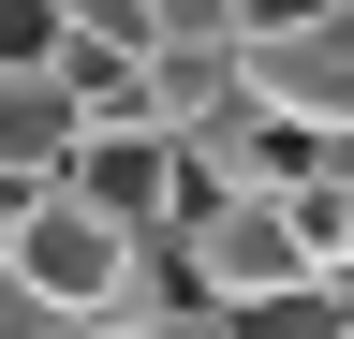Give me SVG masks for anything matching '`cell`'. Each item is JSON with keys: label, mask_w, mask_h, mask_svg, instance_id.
I'll list each match as a JSON object with an SVG mask.
<instances>
[{"label": "cell", "mask_w": 354, "mask_h": 339, "mask_svg": "<svg viewBox=\"0 0 354 339\" xmlns=\"http://www.w3.org/2000/svg\"><path fill=\"white\" fill-rule=\"evenodd\" d=\"M0 339H88L74 310H44V295H15V280H0Z\"/></svg>", "instance_id": "7"}, {"label": "cell", "mask_w": 354, "mask_h": 339, "mask_svg": "<svg viewBox=\"0 0 354 339\" xmlns=\"http://www.w3.org/2000/svg\"><path fill=\"white\" fill-rule=\"evenodd\" d=\"M236 74H251V104L295 118L310 148L354 133V15H295V30H266V45H236Z\"/></svg>", "instance_id": "3"}, {"label": "cell", "mask_w": 354, "mask_h": 339, "mask_svg": "<svg viewBox=\"0 0 354 339\" xmlns=\"http://www.w3.org/2000/svg\"><path fill=\"white\" fill-rule=\"evenodd\" d=\"M133 266H148V236H118L88 192H15V251H0V280L44 295V310H74V325H104Z\"/></svg>", "instance_id": "1"}, {"label": "cell", "mask_w": 354, "mask_h": 339, "mask_svg": "<svg viewBox=\"0 0 354 339\" xmlns=\"http://www.w3.org/2000/svg\"><path fill=\"white\" fill-rule=\"evenodd\" d=\"M236 59V0H148V59Z\"/></svg>", "instance_id": "6"}, {"label": "cell", "mask_w": 354, "mask_h": 339, "mask_svg": "<svg viewBox=\"0 0 354 339\" xmlns=\"http://www.w3.org/2000/svg\"><path fill=\"white\" fill-rule=\"evenodd\" d=\"M325 177H339V192H354V133H339V148H325Z\"/></svg>", "instance_id": "8"}, {"label": "cell", "mask_w": 354, "mask_h": 339, "mask_svg": "<svg viewBox=\"0 0 354 339\" xmlns=\"http://www.w3.org/2000/svg\"><path fill=\"white\" fill-rule=\"evenodd\" d=\"M325 15H354V0H325Z\"/></svg>", "instance_id": "10"}, {"label": "cell", "mask_w": 354, "mask_h": 339, "mask_svg": "<svg viewBox=\"0 0 354 339\" xmlns=\"http://www.w3.org/2000/svg\"><path fill=\"white\" fill-rule=\"evenodd\" d=\"M177 266H192V295L207 310H251V295H295L310 280V251H295V206H251V192H207L192 222L162 236Z\"/></svg>", "instance_id": "2"}, {"label": "cell", "mask_w": 354, "mask_h": 339, "mask_svg": "<svg viewBox=\"0 0 354 339\" xmlns=\"http://www.w3.org/2000/svg\"><path fill=\"white\" fill-rule=\"evenodd\" d=\"M221 339H354V295H339V280H295V295H251V310H221Z\"/></svg>", "instance_id": "5"}, {"label": "cell", "mask_w": 354, "mask_h": 339, "mask_svg": "<svg viewBox=\"0 0 354 339\" xmlns=\"http://www.w3.org/2000/svg\"><path fill=\"white\" fill-rule=\"evenodd\" d=\"M88 148V104L59 74H0V192H59Z\"/></svg>", "instance_id": "4"}, {"label": "cell", "mask_w": 354, "mask_h": 339, "mask_svg": "<svg viewBox=\"0 0 354 339\" xmlns=\"http://www.w3.org/2000/svg\"><path fill=\"white\" fill-rule=\"evenodd\" d=\"M0 251H15V192H0Z\"/></svg>", "instance_id": "9"}]
</instances>
